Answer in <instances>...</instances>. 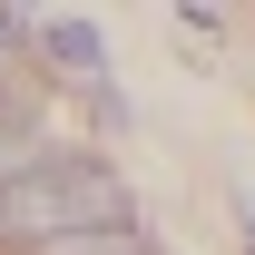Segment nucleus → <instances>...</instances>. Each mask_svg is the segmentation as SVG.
Returning a JSON list of instances; mask_svg holds the SVG:
<instances>
[{"instance_id": "f257e3e1", "label": "nucleus", "mask_w": 255, "mask_h": 255, "mask_svg": "<svg viewBox=\"0 0 255 255\" xmlns=\"http://www.w3.org/2000/svg\"><path fill=\"white\" fill-rule=\"evenodd\" d=\"M128 226V187L98 157H39L30 177L0 187V236L10 246H69V236H108Z\"/></svg>"}, {"instance_id": "f03ea898", "label": "nucleus", "mask_w": 255, "mask_h": 255, "mask_svg": "<svg viewBox=\"0 0 255 255\" xmlns=\"http://www.w3.org/2000/svg\"><path fill=\"white\" fill-rule=\"evenodd\" d=\"M39 157H49V147H39L30 108H20V98H0V187H10V177H30Z\"/></svg>"}, {"instance_id": "7ed1b4c3", "label": "nucleus", "mask_w": 255, "mask_h": 255, "mask_svg": "<svg viewBox=\"0 0 255 255\" xmlns=\"http://www.w3.org/2000/svg\"><path fill=\"white\" fill-rule=\"evenodd\" d=\"M49 59L79 69V79H98V30H89V20H49Z\"/></svg>"}, {"instance_id": "20e7f679", "label": "nucleus", "mask_w": 255, "mask_h": 255, "mask_svg": "<svg viewBox=\"0 0 255 255\" xmlns=\"http://www.w3.org/2000/svg\"><path fill=\"white\" fill-rule=\"evenodd\" d=\"M10 39H20V20H10V10H0V59H10Z\"/></svg>"}, {"instance_id": "39448f33", "label": "nucleus", "mask_w": 255, "mask_h": 255, "mask_svg": "<svg viewBox=\"0 0 255 255\" xmlns=\"http://www.w3.org/2000/svg\"><path fill=\"white\" fill-rule=\"evenodd\" d=\"M246 246H255V216H246Z\"/></svg>"}]
</instances>
